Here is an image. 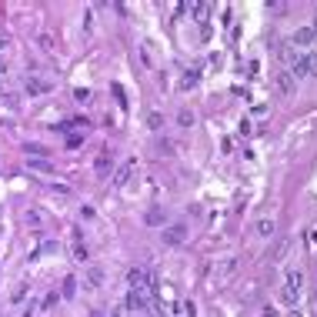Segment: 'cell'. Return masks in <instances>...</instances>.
Instances as JSON below:
<instances>
[{
    "label": "cell",
    "mask_w": 317,
    "mask_h": 317,
    "mask_svg": "<svg viewBox=\"0 0 317 317\" xmlns=\"http://www.w3.org/2000/svg\"><path fill=\"white\" fill-rule=\"evenodd\" d=\"M127 284L147 291V271H144V267H131V271H127Z\"/></svg>",
    "instance_id": "cell-9"
},
{
    "label": "cell",
    "mask_w": 317,
    "mask_h": 317,
    "mask_svg": "<svg viewBox=\"0 0 317 317\" xmlns=\"http://www.w3.org/2000/svg\"><path fill=\"white\" fill-rule=\"evenodd\" d=\"M104 277H107V274H104L100 264H87V267H84V287H87V291H100V287H104Z\"/></svg>",
    "instance_id": "cell-1"
},
{
    "label": "cell",
    "mask_w": 317,
    "mask_h": 317,
    "mask_svg": "<svg viewBox=\"0 0 317 317\" xmlns=\"http://www.w3.org/2000/svg\"><path fill=\"white\" fill-rule=\"evenodd\" d=\"M301 287H304V274H301V271H287V287H284V291H287V294H301Z\"/></svg>",
    "instance_id": "cell-6"
},
{
    "label": "cell",
    "mask_w": 317,
    "mask_h": 317,
    "mask_svg": "<svg viewBox=\"0 0 317 317\" xmlns=\"http://www.w3.org/2000/svg\"><path fill=\"white\" fill-rule=\"evenodd\" d=\"M294 317H297V314H294Z\"/></svg>",
    "instance_id": "cell-29"
},
{
    "label": "cell",
    "mask_w": 317,
    "mask_h": 317,
    "mask_svg": "<svg viewBox=\"0 0 317 317\" xmlns=\"http://www.w3.org/2000/svg\"><path fill=\"white\" fill-rule=\"evenodd\" d=\"M110 164H114V157H110V154H107V151H104V154H100V157H97V160H94V170H97V174H100V177H107V170H110Z\"/></svg>",
    "instance_id": "cell-11"
},
{
    "label": "cell",
    "mask_w": 317,
    "mask_h": 317,
    "mask_svg": "<svg viewBox=\"0 0 317 317\" xmlns=\"http://www.w3.org/2000/svg\"><path fill=\"white\" fill-rule=\"evenodd\" d=\"M277 87H281V94H291V90H294V80H291V74H277Z\"/></svg>",
    "instance_id": "cell-16"
},
{
    "label": "cell",
    "mask_w": 317,
    "mask_h": 317,
    "mask_svg": "<svg viewBox=\"0 0 317 317\" xmlns=\"http://www.w3.org/2000/svg\"><path fill=\"white\" fill-rule=\"evenodd\" d=\"M74 261L77 264H87V244L80 241V237H74Z\"/></svg>",
    "instance_id": "cell-13"
},
{
    "label": "cell",
    "mask_w": 317,
    "mask_h": 317,
    "mask_svg": "<svg viewBox=\"0 0 317 317\" xmlns=\"http://www.w3.org/2000/svg\"><path fill=\"white\" fill-rule=\"evenodd\" d=\"M314 40H317V30H314V27H301V30L294 33V44H297V47H311Z\"/></svg>",
    "instance_id": "cell-7"
},
{
    "label": "cell",
    "mask_w": 317,
    "mask_h": 317,
    "mask_svg": "<svg viewBox=\"0 0 317 317\" xmlns=\"http://www.w3.org/2000/svg\"><path fill=\"white\" fill-rule=\"evenodd\" d=\"M134 170H137V160H127V164L117 170V177H114V187H124V184L134 177Z\"/></svg>",
    "instance_id": "cell-8"
},
{
    "label": "cell",
    "mask_w": 317,
    "mask_h": 317,
    "mask_svg": "<svg viewBox=\"0 0 317 317\" xmlns=\"http://www.w3.org/2000/svg\"><path fill=\"white\" fill-rule=\"evenodd\" d=\"M37 44H40V50H47V54H57V44L50 33H37Z\"/></svg>",
    "instance_id": "cell-14"
},
{
    "label": "cell",
    "mask_w": 317,
    "mask_h": 317,
    "mask_svg": "<svg viewBox=\"0 0 317 317\" xmlns=\"http://www.w3.org/2000/svg\"><path fill=\"white\" fill-rule=\"evenodd\" d=\"M177 124H180V127H184V131H190V127H194V110H177Z\"/></svg>",
    "instance_id": "cell-15"
},
{
    "label": "cell",
    "mask_w": 317,
    "mask_h": 317,
    "mask_svg": "<svg viewBox=\"0 0 317 317\" xmlns=\"http://www.w3.org/2000/svg\"><path fill=\"white\" fill-rule=\"evenodd\" d=\"M27 154H37V157H44V147H40V144H27Z\"/></svg>",
    "instance_id": "cell-24"
},
{
    "label": "cell",
    "mask_w": 317,
    "mask_h": 317,
    "mask_svg": "<svg viewBox=\"0 0 317 317\" xmlns=\"http://www.w3.org/2000/svg\"><path fill=\"white\" fill-rule=\"evenodd\" d=\"M74 100H77V104H87V100H90V90H87V87H77V90H74Z\"/></svg>",
    "instance_id": "cell-20"
},
{
    "label": "cell",
    "mask_w": 317,
    "mask_h": 317,
    "mask_svg": "<svg viewBox=\"0 0 317 317\" xmlns=\"http://www.w3.org/2000/svg\"><path fill=\"white\" fill-rule=\"evenodd\" d=\"M197 80H200V74H197V70H190V74H184L180 87H184V90H190V87H197Z\"/></svg>",
    "instance_id": "cell-18"
},
{
    "label": "cell",
    "mask_w": 317,
    "mask_h": 317,
    "mask_svg": "<svg viewBox=\"0 0 317 317\" xmlns=\"http://www.w3.org/2000/svg\"><path fill=\"white\" fill-rule=\"evenodd\" d=\"M60 294H64V297H74L77 294V277H74V274L64 281V291H60Z\"/></svg>",
    "instance_id": "cell-19"
},
{
    "label": "cell",
    "mask_w": 317,
    "mask_h": 317,
    "mask_svg": "<svg viewBox=\"0 0 317 317\" xmlns=\"http://www.w3.org/2000/svg\"><path fill=\"white\" fill-rule=\"evenodd\" d=\"M147 291H144V287H131V294H127V307H131V311H144V307H147Z\"/></svg>",
    "instance_id": "cell-4"
},
{
    "label": "cell",
    "mask_w": 317,
    "mask_h": 317,
    "mask_svg": "<svg viewBox=\"0 0 317 317\" xmlns=\"http://www.w3.org/2000/svg\"><path fill=\"white\" fill-rule=\"evenodd\" d=\"M0 104H3L7 110H17L20 107V97H17V94H0Z\"/></svg>",
    "instance_id": "cell-17"
},
{
    "label": "cell",
    "mask_w": 317,
    "mask_h": 317,
    "mask_svg": "<svg viewBox=\"0 0 317 317\" xmlns=\"http://www.w3.org/2000/svg\"><path fill=\"white\" fill-rule=\"evenodd\" d=\"M257 234H261V237H274V234H277V224H274L271 217H261L257 220Z\"/></svg>",
    "instance_id": "cell-12"
},
{
    "label": "cell",
    "mask_w": 317,
    "mask_h": 317,
    "mask_svg": "<svg viewBox=\"0 0 317 317\" xmlns=\"http://www.w3.org/2000/svg\"><path fill=\"white\" fill-rule=\"evenodd\" d=\"M307 244H314V247H317V227L307 230Z\"/></svg>",
    "instance_id": "cell-26"
},
{
    "label": "cell",
    "mask_w": 317,
    "mask_h": 317,
    "mask_svg": "<svg viewBox=\"0 0 317 317\" xmlns=\"http://www.w3.org/2000/svg\"><path fill=\"white\" fill-rule=\"evenodd\" d=\"M144 220H147L151 227H167V214L160 207H151L147 214H144Z\"/></svg>",
    "instance_id": "cell-10"
},
{
    "label": "cell",
    "mask_w": 317,
    "mask_h": 317,
    "mask_svg": "<svg viewBox=\"0 0 317 317\" xmlns=\"http://www.w3.org/2000/svg\"><path fill=\"white\" fill-rule=\"evenodd\" d=\"M114 97H117V104H121V107H127V94H124L121 84H114Z\"/></svg>",
    "instance_id": "cell-22"
},
{
    "label": "cell",
    "mask_w": 317,
    "mask_h": 317,
    "mask_svg": "<svg viewBox=\"0 0 317 317\" xmlns=\"http://www.w3.org/2000/svg\"><path fill=\"white\" fill-rule=\"evenodd\" d=\"M264 317H277V311L274 307H264Z\"/></svg>",
    "instance_id": "cell-27"
},
{
    "label": "cell",
    "mask_w": 317,
    "mask_h": 317,
    "mask_svg": "<svg viewBox=\"0 0 317 317\" xmlns=\"http://www.w3.org/2000/svg\"><path fill=\"white\" fill-rule=\"evenodd\" d=\"M30 167H33V170H50V164H47V160H30Z\"/></svg>",
    "instance_id": "cell-25"
},
{
    "label": "cell",
    "mask_w": 317,
    "mask_h": 317,
    "mask_svg": "<svg viewBox=\"0 0 317 317\" xmlns=\"http://www.w3.org/2000/svg\"><path fill=\"white\" fill-rule=\"evenodd\" d=\"M287 64H291V77H297V80H301V77H311L307 74V54H291Z\"/></svg>",
    "instance_id": "cell-5"
},
{
    "label": "cell",
    "mask_w": 317,
    "mask_h": 317,
    "mask_svg": "<svg viewBox=\"0 0 317 317\" xmlns=\"http://www.w3.org/2000/svg\"><path fill=\"white\" fill-rule=\"evenodd\" d=\"M50 87H54V84H50V80H40V77H27V80H23V90H27L30 97H40V94H50Z\"/></svg>",
    "instance_id": "cell-3"
},
{
    "label": "cell",
    "mask_w": 317,
    "mask_h": 317,
    "mask_svg": "<svg viewBox=\"0 0 317 317\" xmlns=\"http://www.w3.org/2000/svg\"><path fill=\"white\" fill-rule=\"evenodd\" d=\"M147 124H151V131H160V124H164V117H160V114H151V117H147Z\"/></svg>",
    "instance_id": "cell-23"
},
{
    "label": "cell",
    "mask_w": 317,
    "mask_h": 317,
    "mask_svg": "<svg viewBox=\"0 0 317 317\" xmlns=\"http://www.w3.org/2000/svg\"><path fill=\"white\" fill-rule=\"evenodd\" d=\"M307 74H311V77H317V54H314V50L307 54Z\"/></svg>",
    "instance_id": "cell-21"
},
{
    "label": "cell",
    "mask_w": 317,
    "mask_h": 317,
    "mask_svg": "<svg viewBox=\"0 0 317 317\" xmlns=\"http://www.w3.org/2000/svg\"><path fill=\"white\" fill-rule=\"evenodd\" d=\"M94 317H104V314H94Z\"/></svg>",
    "instance_id": "cell-28"
},
{
    "label": "cell",
    "mask_w": 317,
    "mask_h": 317,
    "mask_svg": "<svg viewBox=\"0 0 317 317\" xmlns=\"http://www.w3.org/2000/svg\"><path fill=\"white\" fill-rule=\"evenodd\" d=\"M184 237H187V227H184V224H170V227L160 230V241H164L167 247H177V244H184Z\"/></svg>",
    "instance_id": "cell-2"
}]
</instances>
